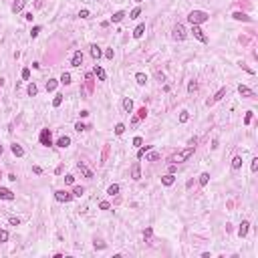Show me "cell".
<instances>
[{
  "label": "cell",
  "instance_id": "cell-31",
  "mask_svg": "<svg viewBox=\"0 0 258 258\" xmlns=\"http://www.w3.org/2000/svg\"><path fill=\"white\" fill-rule=\"evenodd\" d=\"M61 83H63V85H71V73H63V75H61Z\"/></svg>",
  "mask_w": 258,
  "mask_h": 258
},
{
  "label": "cell",
  "instance_id": "cell-58",
  "mask_svg": "<svg viewBox=\"0 0 258 258\" xmlns=\"http://www.w3.org/2000/svg\"><path fill=\"white\" fill-rule=\"evenodd\" d=\"M24 18H26V20H32V18H34V16H32V12H26V14H24Z\"/></svg>",
  "mask_w": 258,
  "mask_h": 258
},
{
  "label": "cell",
  "instance_id": "cell-44",
  "mask_svg": "<svg viewBox=\"0 0 258 258\" xmlns=\"http://www.w3.org/2000/svg\"><path fill=\"white\" fill-rule=\"evenodd\" d=\"M75 129H77L79 133H81V131H85V129H87V125H85V123H81V121H79V123H75Z\"/></svg>",
  "mask_w": 258,
  "mask_h": 258
},
{
  "label": "cell",
  "instance_id": "cell-47",
  "mask_svg": "<svg viewBox=\"0 0 258 258\" xmlns=\"http://www.w3.org/2000/svg\"><path fill=\"white\" fill-rule=\"evenodd\" d=\"M250 170H252V171L258 170V157H254V159H252V163H250Z\"/></svg>",
  "mask_w": 258,
  "mask_h": 258
},
{
  "label": "cell",
  "instance_id": "cell-45",
  "mask_svg": "<svg viewBox=\"0 0 258 258\" xmlns=\"http://www.w3.org/2000/svg\"><path fill=\"white\" fill-rule=\"evenodd\" d=\"M40 30H43L40 26H32V30H30V36H32V39H34V36H39V32H40Z\"/></svg>",
  "mask_w": 258,
  "mask_h": 258
},
{
  "label": "cell",
  "instance_id": "cell-8",
  "mask_svg": "<svg viewBox=\"0 0 258 258\" xmlns=\"http://www.w3.org/2000/svg\"><path fill=\"white\" fill-rule=\"evenodd\" d=\"M226 91H228V89H226V87H222V89H220V91H218V93H216V95H214V97L206 101V105H208V107H210V105H214L216 101H220V99H222V97H224V95H226Z\"/></svg>",
  "mask_w": 258,
  "mask_h": 258
},
{
  "label": "cell",
  "instance_id": "cell-38",
  "mask_svg": "<svg viewBox=\"0 0 258 258\" xmlns=\"http://www.w3.org/2000/svg\"><path fill=\"white\" fill-rule=\"evenodd\" d=\"M145 151H149V145H145V147L141 145V147H139V151H137V157H139V159H141V157L145 155Z\"/></svg>",
  "mask_w": 258,
  "mask_h": 258
},
{
  "label": "cell",
  "instance_id": "cell-28",
  "mask_svg": "<svg viewBox=\"0 0 258 258\" xmlns=\"http://www.w3.org/2000/svg\"><path fill=\"white\" fill-rule=\"evenodd\" d=\"M200 185H208V181H210V174L208 171H204V174H200Z\"/></svg>",
  "mask_w": 258,
  "mask_h": 258
},
{
  "label": "cell",
  "instance_id": "cell-29",
  "mask_svg": "<svg viewBox=\"0 0 258 258\" xmlns=\"http://www.w3.org/2000/svg\"><path fill=\"white\" fill-rule=\"evenodd\" d=\"M107 194H109V196H117V194H119V185H117V184H111V185L107 188Z\"/></svg>",
  "mask_w": 258,
  "mask_h": 258
},
{
  "label": "cell",
  "instance_id": "cell-50",
  "mask_svg": "<svg viewBox=\"0 0 258 258\" xmlns=\"http://www.w3.org/2000/svg\"><path fill=\"white\" fill-rule=\"evenodd\" d=\"M250 121H252V111H248V113H246V117H244V123H246V125H248Z\"/></svg>",
  "mask_w": 258,
  "mask_h": 258
},
{
  "label": "cell",
  "instance_id": "cell-34",
  "mask_svg": "<svg viewBox=\"0 0 258 258\" xmlns=\"http://www.w3.org/2000/svg\"><path fill=\"white\" fill-rule=\"evenodd\" d=\"M198 91V83H196V81H190V83H188V93H196Z\"/></svg>",
  "mask_w": 258,
  "mask_h": 258
},
{
  "label": "cell",
  "instance_id": "cell-36",
  "mask_svg": "<svg viewBox=\"0 0 258 258\" xmlns=\"http://www.w3.org/2000/svg\"><path fill=\"white\" fill-rule=\"evenodd\" d=\"M61 103H63V95H57L53 99V107H61Z\"/></svg>",
  "mask_w": 258,
  "mask_h": 258
},
{
  "label": "cell",
  "instance_id": "cell-19",
  "mask_svg": "<svg viewBox=\"0 0 258 258\" xmlns=\"http://www.w3.org/2000/svg\"><path fill=\"white\" fill-rule=\"evenodd\" d=\"M101 47H97V44H91V57L95 58V61H99V58H101Z\"/></svg>",
  "mask_w": 258,
  "mask_h": 258
},
{
  "label": "cell",
  "instance_id": "cell-42",
  "mask_svg": "<svg viewBox=\"0 0 258 258\" xmlns=\"http://www.w3.org/2000/svg\"><path fill=\"white\" fill-rule=\"evenodd\" d=\"M139 14H141V8H133L131 12H129V18H137Z\"/></svg>",
  "mask_w": 258,
  "mask_h": 258
},
{
  "label": "cell",
  "instance_id": "cell-1",
  "mask_svg": "<svg viewBox=\"0 0 258 258\" xmlns=\"http://www.w3.org/2000/svg\"><path fill=\"white\" fill-rule=\"evenodd\" d=\"M188 20H190L192 24H204L210 20V14L204 12V10H192L190 14H188Z\"/></svg>",
  "mask_w": 258,
  "mask_h": 258
},
{
  "label": "cell",
  "instance_id": "cell-53",
  "mask_svg": "<svg viewBox=\"0 0 258 258\" xmlns=\"http://www.w3.org/2000/svg\"><path fill=\"white\" fill-rule=\"evenodd\" d=\"M99 208H101V210H109L111 206H109V202H101V204H99Z\"/></svg>",
  "mask_w": 258,
  "mask_h": 258
},
{
  "label": "cell",
  "instance_id": "cell-59",
  "mask_svg": "<svg viewBox=\"0 0 258 258\" xmlns=\"http://www.w3.org/2000/svg\"><path fill=\"white\" fill-rule=\"evenodd\" d=\"M2 151H4V147H2V145H0V153H2Z\"/></svg>",
  "mask_w": 258,
  "mask_h": 258
},
{
  "label": "cell",
  "instance_id": "cell-27",
  "mask_svg": "<svg viewBox=\"0 0 258 258\" xmlns=\"http://www.w3.org/2000/svg\"><path fill=\"white\" fill-rule=\"evenodd\" d=\"M135 81H137V85H145L147 83V75L145 73H137L135 75Z\"/></svg>",
  "mask_w": 258,
  "mask_h": 258
},
{
  "label": "cell",
  "instance_id": "cell-3",
  "mask_svg": "<svg viewBox=\"0 0 258 258\" xmlns=\"http://www.w3.org/2000/svg\"><path fill=\"white\" fill-rule=\"evenodd\" d=\"M54 200H57V202H65V204H67V202L73 200V194L67 192V190H57V192H54Z\"/></svg>",
  "mask_w": 258,
  "mask_h": 258
},
{
  "label": "cell",
  "instance_id": "cell-12",
  "mask_svg": "<svg viewBox=\"0 0 258 258\" xmlns=\"http://www.w3.org/2000/svg\"><path fill=\"white\" fill-rule=\"evenodd\" d=\"M248 230H250V222L248 220H242V224H240V228H238V236L244 238V236L248 234Z\"/></svg>",
  "mask_w": 258,
  "mask_h": 258
},
{
  "label": "cell",
  "instance_id": "cell-46",
  "mask_svg": "<svg viewBox=\"0 0 258 258\" xmlns=\"http://www.w3.org/2000/svg\"><path fill=\"white\" fill-rule=\"evenodd\" d=\"M79 16H81V18H89V16H91V12H89L87 8H83L81 12H79Z\"/></svg>",
  "mask_w": 258,
  "mask_h": 258
},
{
  "label": "cell",
  "instance_id": "cell-21",
  "mask_svg": "<svg viewBox=\"0 0 258 258\" xmlns=\"http://www.w3.org/2000/svg\"><path fill=\"white\" fill-rule=\"evenodd\" d=\"M159 157L157 151H145V161H159Z\"/></svg>",
  "mask_w": 258,
  "mask_h": 258
},
{
  "label": "cell",
  "instance_id": "cell-43",
  "mask_svg": "<svg viewBox=\"0 0 258 258\" xmlns=\"http://www.w3.org/2000/svg\"><path fill=\"white\" fill-rule=\"evenodd\" d=\"M0 242H8V232L6 230H0Z\"/></svg>",
  "mask_w": 258,
  "mask_h": 258
},
{
  "label": "cell",
  "instance_id": "cell-39",
  "mask_svg": "<svg viewBox=\"0 0 258 258\" xmlns=\"http://www.w3.org/2000/svg\"><path fill=\"white\" fill-rule=\"evenodd\" d=\"M137 117H139V121H141V119H145V117H147V109L141 107L139 111H137Z\"/></svg>",
  "mask_w": 258,
  "mask_h": 258
},
{
  "label": "cell",
  "instance_id": "cell-57",
  "mask_svg": "<svg viewBox=\"0 0 258 258\" xmlns=\"http://www.w3.org/2000/svg\"><path fill=\"white\" fill-rule=\"evenodd\" d=\"M95 248H105V242H95Z\"/></svg>",
  "mask_w": 258,
  "mask_h": 258
},
{
  "label": "cell",
  "instance_id": "cell-10",
  "mask_svg": "<svg viewBox=\"0 0 258 258\" xmlns=\"http://www.w3.org/2000/svg\"><path fill=\"white\" fill-rule=\"evenodd\" d=\"M81 65H83V53L77 50L73 54V58H71V67H81Z\"/></svg>",
  "mask_w": 258,
  "mask_h": 258
},
{
  "label": "cell",
  "instance_id": "cell-48",
  "mask_svg": "<svg viewBox=\"0 0 258 258\" xmlns=\"http://www.w3.org/2000/svg\"><path fill=\"white\" fill-rule=\"evenodd\" d=\"M133 145H135V147H141L143 145V139H141V137H135V139H133Z\"/></svg>",
  "mask_w": 258,
  "mask_h": 258
},
{
  "label": "cell",
  "instance_id": "cell-25",
  "mask_svg": "<svg viewBox=\"0 0 258 258\" xmlns=\"http://www.w3.org/2000/svg\"><path fill=\"white\" fill-rule=\"evenodd\" d=\"M123 18H125V12H123V10H119V12H115V14L111 16V22H121Z\"/></svg>",
  "mask_w": 258,
  "mask_h": 258
},
{
  "label": "cell",
  "instance_id": "cell-55",
  "mask_svg": "<svg viewBox=\"0 0 258 258\" xmlns=\"http://www.w3.org/2000/svg\"><path fill=\"white\" fill-rule=\"evenodd\" d=\"M196 143H198V139H196V137H192L190 141H188V145H190V147H196Z\"/></svg>",
  "mask_w": 258,
  "mask_h": 258
},
{
  "label": "cell",
  "instance_id": "cell-37",
  "mask_svg": "<svg viewBox=\"0 0 258 258\" xmlns=\"http://www.w3.org/2000/svg\"><path fill=\"white\" fill-rule=\"evenodd\" d=\"M65 184L73 185V184H75V175H73V174H67V175H65Z\"/></svg>",
  "mask_w": 258,
  "mask_h": 258
},
{
  "label": "cell",
  "instance_id": "cell-24",
  "mask_svg": "<svg viewBox=\"0 0 258 258\" xmlns=\"http://www.w3.org/2000/svg\"><path fill=\"white\" fill-rule=\"evenodd\" d=\"M240 167H242V157L234 155L232 157V170H240Z\"/></svg>",
  "mask_w": 258,
  "mask_h": 258
},
{
  "label": "cell",
  "instance_id": "cell-33",
  "mask_svg": "<svg viewBox=\"0 0 258 258\" xmlns=\"http://www.w3.org/2000/svg\"><path fill=\"white\" fill-rule=\"evenodd\" d=\"M26 91H28V95H30V97H34V95H36V93H39V89H36V85H34V83H30V85H28V89H26Z\"/></svg>",
  "mask_w": 258,
  "mask_h": 258
},
{
  "label": "cell",
  "instance_id": "cell-51",
  "mask_svg": "<svg viewBox=\"0 0 258 258\" xmlns=\"http://www.w3.org/2000/svg\"><path fill=\"white\" fill-rule=\"evenodd\" d=\"M8 222H10L12 226H20V220H18V218H8Z\"/></svg>",
  "mask_w": 258,
  "mask_h": 258
},
{
  "label": "cell",
  "instance_id": "cell-4",
  "mask_svg": "<svg viewBox=\"0 0 258 258\" xmlns=\"http://www.w3.org/2000/svg\"><path fill=\"white\" fill-rule=\"evenodd\" d=\"M39 141H40V145H44V147L53 145V137H50V129H43V131H40Z\"/></svg>",
  "mask_w": 258,
  "mask_h": 258
},
{
  "label": "cell",
  "instance_id": "cell-35",
  "mask_svg": "<svg viewBox=\"0 0 258 258\" xmlns=\"http://www.w3.org/2000/svg\"><path fill=\"white\" fill-rule=\"evenodd\" d=\"M123 131H125V125H123V123H117L115 125V135H123Z\"/></svg>",
  "mask_w": 258,
  "mask_h": 258
},
{
  "label": "cell",
  "instance_id": "cell-52",
  "mask_svg": "<svg viewBox=\"0 0 258 258\" xmlns=\"http://www.w3.org/2000/svg\"><path fill=\"white\" fill-rule=\"evenodd\" d=\"M32 171L36 175H40V174H43V167H40V166H32Z\"/></svg>",
  "mask_w": 258,
  "mask_h": 258
},
{
  "label": "cell",
  "instance_id": "cell-2",
  "mask_svg": "<svg viewBox=\"0 0 258 258\" xmlns=\"http://www.w3.org/2000/svg\"><path fill=\"white\" fill-rule=\"evenodd\" d=\"M192 153H194V147L181 149V151H178V153H174V155L170 157V161H171V163H181V161L190 159V157H192Z\"/></svg>",
  "mask_w": 258,
  "mask_h": 258
},
{
  "label": "cell",
  "instance_id": "cell-41",
  "mask_svg": "<svg viewBox=\"0 0 258 258\" xmlns=\"http://www.w3.org/2000/svg\"><path fill=\"white\" fill-rule=\"evenodd\" d=\"M151 236H153V230H151V228L143 230V238H145V240H151Z\"/></svg>",
  "mask_w": 258,
  "mask_h": 258
},
{
  "label": "cell",
  "instance_id": "cell-9",
  "mask_svg": "<svg viewBox=\"0 0 258 258\" xmlns=\"http://www.w3.org/2000/svg\"><path fill=\"white\" fill-rule=\"evenodd\" d=\"M238 93L242 95V97H248V99L256 97V95H254V91H252L250 87H246V85H238Z\"/></svg>",
  "mask_w": 258,
  "mask_h": 258
},
{
  "label": "cell",
  "instance_id": "cell-15",
  "mask_svg": "<svg viewBox=\"0 0 258 258\" xmlns=\"http://www.w3.org/2000/svg\"><path fill=\"white\" fill-rule=\"evenodd\" d=\"M175 181V175L174 174H166V175H161V184L163 185H167V188H170L171 184H174Z\"/></svg>",
  "mask_w": 258,
  "mask_h": 258
},
{
  "label": "cell",
  "instance_id": "cell-40",
  "mask_svg": "<svg viewBox=\"0 0 258 258\" xmlns=\"http://www.w3.org/2000/svg\"><path fill=\"white\" fill-rule=\"evenodd\" d=\"M188 119H190V113H188V111H181L180 113V123H185Z\"/></svg>",
  "mask_w": 258,
  "mask_h": 258
},
{
  "label": "cell",
  "instance_id": "cell-7",
  "mask_svg": "<svg viewBox=\"0 0 258 258\" xmlns=\"http://www.w3.org/2000/svg\"><path fill=\"white\" fill-rule=\"evenodd\" d=\"M131 178L133 180H141V163H139V161H135V163H133L131 166Z\"/></svg>",
  "mask_w": 258,
  "mask_h": 258
},
{
  "label": "cell",
  "instance_id": "cell-60",
  "mask_svg": "<svg viewBox=\"0 0 258 258\" xmlns=\"http://www.w3.org/2000/svg\"><path fill=\"white\" fill-rule=\"evenodd\" d=\"M135 2H143V0H135Z\"/></svg>",
  "mask_w": 258,
  "mask_h": 258
},
{
  "label": "cell",
  "instance_id": "cell-17",
  "mask_svg": "<svg viewBox=\"0 0 258 258\" xmlns=\"http://www.w3.org/2000/svg\"><path fill=\"white\" fill-rule=\"evenodd\" d=\"M93 75H95L99 81H105V79H107V73H105L101 67H97V65H95V71H93Z\"/></svg>",
  "mask_w": 258,
  "mask_h": 258
},
{
  "label": "cell",
  "instance_id": "cell-14",
  "mask_svg": "<svg viewBox=\"0 0 258 258\" xmlns=\"http://www.w3.org/2000/svg\"><path fill=\"white\" fill-rule=\"evenodd\" d=\"M232 18H234V20H242V22H252V18H250L248 14L240 12V10H238V12H234V14H232Z\"/></svg>",
  "mask_w": 258,
  "mask_h": 258
},
{
  "label": "cell",
  "instance_id": "cell-56",
  "mask_svg": "<svg viewBox=\"0 0 258 258\" xmlns=\"http://www.w3.org/2000/svg\"><path fill=\"white\" fill-rule=\"evenodd\" d=\"M175 170H178V163H170V174H175Z\"/></svg>",
  "mask_w": 258,
  "mask_h": 258
},
{
  "label": "cell",
  "instance_id": "cell-30",
  "mask_svg": "<svg viewBox=\"0 0 258 258\" xmlns=\"http://www.w3.org/2000/svg\"><path fill=\"white\" fill-rule=\"evenodd\" d=\"M85 194V188L83 185H75L73 188V196H77V198H81V196Z\"/></svg>",
  "mask_w": 258,
  "mask_h": 258
},
{
  "label": "cell",
  "instance_id": "cell-26",
  "mask_svg": "<svg viewBox=\"0 0 258 258\" xmlns=\"http://www.w3.org/2000/svg\"><path fill=\"white\" fill-rule=\"evenodd\" d=\"M57 85H58V81L57 79H49V81H47V91H54V89H57Z\"/></svg>",
  "mask_w": 258,
  "mask_h": 258
},
{
  "label": "cell",
  "instance_id": "cell-49",
  "mask_svg": "<svg viewBox=\"0 0 258 258\" xmlns=\"http://www.w3.org/2000/svg\"><path fill=\"white\" fill-rule=\"evenodd\" d=\"M22 79H30V69H22Z\"/></svg>",
  "mask_w": 258,
  "mask_h": 258
},
{
  "label": "cell",
  "instance_id": "cell-20",
  "mask_svg": "<svg viewBox=\"0 0 258 258\" xmlns=\"http://www.w3.org/2000/svg\"><path fill=\"white\" fill-rule=\"evenodd\" d=\"M121 105H123V111H125V113H131V111H133V101H131L129 97H125V99H123V103H121Z\"/></svg>",
  "mask_w": 258,
  "mask_h": 258
},
{
  "label": "cell",
  "instance_id": "cell-22",
  "mask_svg": "<svg viewBox=\"0 0 258 258\" xmlns=\"http://www.w3.org/2000/svg\"><path fill=\"white\" fill-rule=\"evenodd\" d=\"M10 149H12V153H14L16 157H22V155H24V149H22L18 143H12V145H10Z\"/></svg>",
  "mask_w": 258,
  "mask_h": 258
},
{
  "label": "cell",
  "instance_id": "cell-54",
  "mask_svg": "<svg viewBox=\"0 0 258 258\" xmlns=\"http://www.w3.org/2000/svg\"><path fill=\"white\" fill-rule=\"evenodd\" d=\"M113 54H115V53H113V49H107V50H105V57H107V58H113Z\"/></svg>",
  "mask_w": 258,
  "mask_h": 258
},
{
  "label": "cell",
  "instance_id": "cell-5",
  "mask_svg": "<svg viewBox=\"0 0 258 258\" xmlns=\"http://www.w3.org/2000/svg\"><path fill=\"white\" fill-rule=\"evenodd\" d=\"M192 32H194V36L200 40V43H208V36H206L204 30L200 28V24H192Z\"/></svg>",
  "mask_w": 258,
  "mask_h": 258
},
{
  "label": "cell",
  "instance_id": "cell-18",
  "mask_svg": "<svg viewBox=\"0 0 258 258\" xmlns=\"http://www.w3.org/2000/svg\"><path fill=\"white\" fill-rule=\"evenodd\" d=\"M24 6H26V0H14V4H12V12L16 14V12H20Z\"/></svg>",
  "mask_w": 258,
  "mask_h": 258
},
{
  "label": "cell",
  "instance_id": "cell-32",
  "mask_svg": "<svg viewBox=\"0 0 258 258\" xmlns=\"http://www.w3.org/2000/svg\"><path fill=\"white\" fill-rule=\"evenodd\" d=\"M85 81H87V89H89V91H93V75L91 73L85 75Z\"/></svg>",
  "mask_w": 258,
  "mask_h": 258
},
{
  "label": "cell",
  "instance_id": "cell-16",
  "mask_svg": "<svg viewBox=\"0 0 258 258\" xmlns=\"http://www.w3.org/2000/svg\"><path fill=\"white\" fill-rule=\"evenodd\" d=\"M57 145L63 147V149L69 147V145H71V137H69V135H61V137H58V141H57Z\"/></svg>",
  "mask_w": 258,
  "mask_h": 258
},
{
  "label": "cell",
  "instance_id": "cell-11",
  "mask_svg": "<svg viewBox=\"0 0 258 258\" xmlns=\"http://www.w3.org/2000/svg\"><path fill=\"white\" fill-rule=\"evenodd\" d=\"M0 200H14V192H10L8 188H0Z\"/></svg>",
  "mask_w": 258,
  "mask_h": 258
},
{
  "label": "cell",
  "instance_id": "cell-6",
  "mask_svg": "<svg viewBox=\"0 0 258 258\" xmlns=\"http://www.w3.org/2000/svg\"><path fill=\"white\" fill-rule=\"evenodd\" d=\"M188 34H185V28H184V24H175L174 26V39H178V40H184Z\"/></svg>",
  "mask_w": 258,
  "mask_h": 258
},
{
  "label": "cell",
  "instance_id": "cell-13",
  "mask_svg": "<svg viewBox=\"0 0 258 258\" xmlns=\"http://www.w3.org/2000/svg\"><path fill=\"white\" fill-rule=\"evenodd\" d=\"M77 167H79V171H81V174H83L85 178H89V180H91V178H93V171L89 170L87 166H85L83 161H79V163H77Z\"/></svg>",
  "mask_w": 258,
  "mask_h": 258
},
{
  "label": "cell",
  "instance_id": "cell-23",
  "mask_svg": "<svg viewBox=\"0 0 258 258\" xmlns=\"http://www.w3.org/2000/svg\"><path fill=\"white\" fill-rule=\"evenodd\" d=\"M143 32H145V24L141 22V24H139L135 30H133V39H141V36H143Z\"/></svg>",
  "mask_w": 258,
  "mask_h": 258
}]
</instances>
